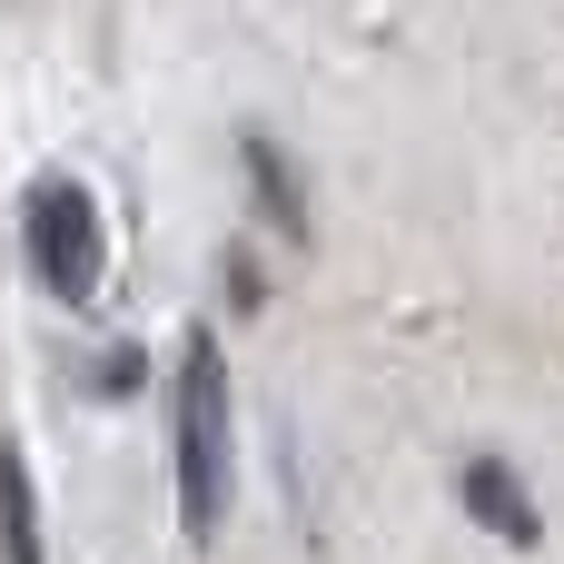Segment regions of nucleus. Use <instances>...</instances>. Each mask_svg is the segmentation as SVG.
Instances as JSON below:
<instances>
[{
	"mask_svg": "<svg viewBox=\"0 0 564 564\" xmlns=\"http://www.w3.org/2000/svg\"><path fill=\"white\" fill-rule=\"evenodd\" d=\"M169 456H178V535L208 545L238 506V406H228V347L198 317L169 367Z\"/></svg>",
	"mask_w": 564,
	"mask_h": 564,
	"instance_id": "nucleus-1",
	"label": "nucleus"
},
{
	"mask_svg": "<svg viewBox=\"0 0 564 564\" xmlns=\"http://www.w3.org/2000/svg\"><path fill=\"white\" fill-rule=\"evenodd\" d=\"M218 278H228V307H238V317H258V307H268V268H258V248H248V238L228 248V268H218Z\"/></svg>",
	"mask_w": 564,
	"mask_h": 564,
	"instance_id": "nucleus-7",
	"label": "nucleus"
},
{
	"mask_svg": "<svg viewBox=\"0 0 564 564\" xmlns=\"http://www.w3.org/2000/svg\"><path fill=\"white\" fill-rule=\"evenodd\" d=\"M456 506L496 535V545H545V516H535V496H525V476L506 466V456H466V476H456Z\"/></svg>",
	"mask_w": 564,
	"mask_h": 564,
	"instance_id": "nucleus-3",
	"label": "nucleus"
},
{
	"mask_svg": "<svg viewBox=\"0 0 564 564\" xmlns=\"http://www.w3.org/2000/svg\"><path fill=\"white\" fill-rule=\"evenodd\" d=\"M0 564H50V545H40V496H30V466H20L10 436H0Z\"/></svg>",
	"mask_w": 564,
	"mask_h": 564,
	"instance_id": "nucleus-5",
	"label": "nucleus"
},
{
	"mask_svg": "<svg viewBox=\"0 0 564 564\" xmlns=\"http://www.w3.org/2000/svg\"><path fill=\"white\" fill-rule=\"evenodd\" d=\"M238 169H248V198H258V228H278L288 248H307V178H297V159L268 139V129H238Z\"/></svg>",
	"mask_w": 564,
	"mask_h": 564,
	"instance_id": "nucleus-4",
	"label": "nucleus"
},
{
	"mask_svg": "<svg viewBox=\"0 0 564 564\" xmlns=\"http://www.w3.org/2000/svg\"><path fill=\"white\" fill-rule=\"evenodd\" d=\"M20 258H30V278H40V297H59V307H99L109 228H99L89 178H69V169L30 178V198H20Z\"/></svg>",
	"mask_w": 564,
	"mask_h": 564,
	"instance_id": "nucleus-2",
	"label": "nucleus"
},
{
	"mask_svg": "<svg viewBox=\"0 0 564 564\" xmlns=\"http://www.w3.org/2000/svg\"><path fill=\"white\" fill-rule=\"evenodd\" d=\"M139 387H149V357H139V347H129V337H119V347H99V357H89V397H139Z\"/></svg>",
	"mask_w": 564,
	"mask_h": 564,
	"instance_id": "nucleus-6",
	"label": "nucleus"
}]
</instances>
